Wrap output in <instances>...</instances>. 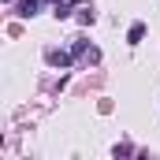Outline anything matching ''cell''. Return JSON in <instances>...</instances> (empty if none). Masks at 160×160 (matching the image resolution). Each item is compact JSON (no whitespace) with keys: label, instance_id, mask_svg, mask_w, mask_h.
<instances>
[{"label":"cell","instance_id":"5","mask_svg":"<svg viewBox=\"0 0 160 160\" xmlns=\"http://www.w3.org/2000/svg\"><path fill=\"white\" fill-rule=\"evenodd\" d=\"M112 153H116V157H134V153H138V149H130V145H116V149H112Z\"/></svg>","mask_w":160,"mask_h":160},{"label":"cell","instance_id":"3","mask_svg":"<svg viewBox=\"0 0 160 160\" xmlns=\"http://www.w3.org/2000/svg\"><path fill=\"white\" fill-rule=\"evenodd\" d=\"M142 38H145V22H134V26L127 30V41H130V45H138Z\"/></svg>","mask_w":160,"mask_h":160},{"label":"cell","instance_id":"4","mask_svg":"<svg viewBox=\"0 0 160 160\" xmlns=\"http://www.w3.org/2000/svg\"><path fill=\"white\" fill-rule=\"evenodd\" d=\"M52 15H56V19H67L71 11H67V4H63V0H56V11H52Z\"/></svg>","mask_w":160,"mask_h":160},{"label":"cell","instance_id":"1","mask_svg":"<svg viewBox=\"0 0 160 160\" xmlns=\"http://www.w3.org/2000/svg\"><path fill=\"white\" fill-rule=\"evenodd\" d=\"M71 56H75V52H60V48H52V52H48V63H52V67H71Z\"/></svg>","mask_w":160,"mask_h":160},{"label":"cell","instance_id":"2","mask_svg":"<svg viewBox=\"0 0 160 160\" xmlns=\"http://www.w3.org/2000/svg\"><path fill=\"white\" fill-rule=\"evenodd\" d=\"M38 11H41V0H19V15L22 19H34Z\"/></svg>","mask_w":160,"mask_h":160}]
</instances>
